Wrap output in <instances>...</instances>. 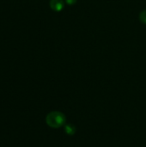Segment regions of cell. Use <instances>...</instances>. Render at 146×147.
Returning <instances> with one entry per match:
<instances>
[{"label":"cell","mask_w":146,"mask_h":147,"mask_svg":"<svg viewBox=\"0 0 146 147\" xmlns=\"http://www.w3.org/2000/svg\"><path fill=\"white\" fill-rule=\"evenodd\" d=\"M65 122L66 116L59 111H52L46 117V123L52 128H59L65 126Z\"/></svg>","instance_id":"cell-1"},{"label":"cell","mask_w":146,"mask_h":147,"mask_svg":"<svg viewBox=\"0 0 146 147\" xmlns=\"http://www.w3.org/2000/svg\"><path fill=\"white\" fill-rule=\"evenodd\" d=\"M50 8L56 12H59L65 8V2L64 0H50L49 3Z\"/></svg>","instance_id":"cell-2"},{"label":"cell","mask_w":146,"mask_h":147,"mask_svg":"<svg viewBox=\"0 0 146 147\" xmlns=\"http://www.w3.org/2000/svg\"><path fill=\"white\" fill-rule=\"evenodd\" d=\"M76 131H77V128L73 124H67L65 126V132L68 135H74Z\"/></svg>","instance_id":"cell-3"},{"label":"cell","mask_w":146,"mask_h":147,"mask_svg":"<svg viewBox=\"0 0 146 147\" xmlns=\"http://www.w3.org/2000/svg\"><path fill=\"white\" fill-rule=\"evenodd\" d=\"M139 21L146 25V9L143 10L139 14Z\"/></svg>","instance_id":"cell-4"},{"label":"cell","mask_w":146,"mask_h":147,"mask_svg":"<svg viewBox=\"0 0 146 147\" xmlns=\"http://www.w3.org/2000/svg\"><path fill=\"white\" fill-rule=\"evenodd\" d=\"M77 0H65L66 4H68V5H74L77 3Z\"/></svg>","instance_id":"cell-5"}]
</instances>
